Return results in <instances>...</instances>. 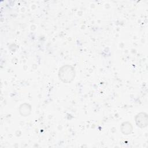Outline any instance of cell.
I'll use <instances>...</instances> for the list:
<instances>
[{"mask_svg": "<svg viewBox=\"0 0 148 148\" xmlns=\"http://www.w3.org/2000/svg\"><path fill=\"white\" fill-rule=\"evenodd\" d=\"M132 130V125H131V123L125 122L121 124V130L124 135L130 134L131 133Z\"/></svg>", "mask_w": 148, "mask_h": 148, "instance_id": "obj_3", "label": "cell"}, {"mask_svg": "<svg viewBox=\"0 0 148 148\" xmlns=\"http://www.w3.org/2000/svg\"><path fill=\"white\" fill-rule=\"evenodd\" d=\"M135 121L138 127L143 128L147 124V116L145 113H140L136 115Z\"/></svg>", "mask_w": 148, "mask_h": 148, "instance_id": "obj_2", "label": "cell"}, {"mask_svg": "<svg viewBox=\"0 0 148 148\" xmlns=\"http://www.w3.org/2000/svg\"><path fill=\"white\" fill-rule=\"evenodd\" d=\"M75 69L70 65H64L60 68L58 76L60 79L65 83L71 82L75 77Z\"/></svg>", "mask_w": 148, "mask_h": 148, "instance_id": "obj_1", "label": "cell"}]
</instances>
